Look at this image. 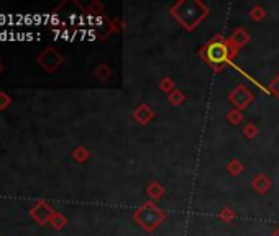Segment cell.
Returning <instances> with one entry per match:
<instances>
[{
    "mask_svg": "<svg viewBox=\"0 0 279 236\" xmlns=\"http://www.w3.org/2000/svg\"><path fill=\"white\" fill-rule=\"evenodd\" d=\"M135 218L140 221V225L146 228V230H153V228H156L161 223V220L164 218V215L153 203H146L135 213Z\"/></svg>",
    "mask_w": 279,
    "mask_h": 236,
    "instance_id": "cell-1",
    "label": "cell"
},
{
    "mask_svg": "<svg viewBox=\"0 0 279 236\" xmlns=\"http://www.w3.org/2000/svg\"><path fill=\"white\" fill-rule=\"evenodd\" d=\"M36 61H38V64L43 68V71H46V72L51 74V72H54L63 64L64 57L60 53H58L56 48L49 46L45 51H41V53L38 54V57H36Z\"/></svg>",
    "mask_w": 279,
    "mask_h": 236,
    "instance_id": "cell-2",
    "label": "cell"
},
{
    "mask_svg": "<svg viewBox=\"0 0 279 236\" xmlns=\"http://www.w3.org/2000/svg\"><path fill=\"white\" fill-rule=\"evenodd\" d=\"M181 5L184 7V10H187V17L181 20V23L184 25V28H194L199 21L205 17L207 9L201 2H181Z\"/></svg>",
    "mask_w": 279,
    "mask_h": 236,
    "instance_id": "cell-3",
    "label": "cell"
},
{
    "mask_svg": "<svg viewBox=\"0 0 279 236\" xmlns=\"http://www.w3.org/2000/svg\"><path fill=\"white\" fill-rule=\"evenodd\" d=\"M204 54L207 56V59L212 64H224L229 57V48L227 44L222 41H215V43H210L207 48H205Z\"/></svg>",
    "mask_w": 279,
    "mask_h": 236,
    "instance_id": "cell-4",
    "label": "cell"
},
{
    "mask_svg": "<svg viewBox=\"0 0 279 236\" xmlns=\"http://www.w3.org/2000/svg\"><path fill=\"white\" fill-rule=\"evenodd\" d=\"M54 210L53 206L48 205L45 200H40L38 203H36L33 209L30 210V217L36 221L38 225H46L48 221H51V218H53L54 215Z\"/></svg>",
    "mask_w": 279,
    "mask_h": 236,
    "instance_id": "cell-5",
    "label": "cell"
},
{
    "mask_svg": "<svg viewBox=\"0 0 279 236\" xmlns=\"http://www.w3.org/2000/svg\"><path fill=\"white\" fill-rule=\"evenodd\" d=\"M230 100H232L237 107L245 108V107L248 105V103H249V100H253V94L249 92L245 85H238V87L232 92Z\"/></svg>",
    "mask_w": 279,
    "mask_h": 236,
    "instance_id": "cell-6",
    "label": "cell"
},
{
    "mask_svg": "<svg viewBox=\"0 0 279 236\" xmlns=\"http://www.w3.org/2000/svg\"><path fill=\"white\" fill-rule=\"evenodd\" d=\"M49 223L53 225L54 230H61V228H64V226H66V223H68V220H66V217L63 215V213L56 212L54 215H53V218H51Z\"/></svg>",
    "mask_w": 279,
    "mask_h": 236,
    "instance_id": "cell-7",
    "label": "cell"
},
{
    "mask_svg": "<svg viewBox=\"0 0 279 236\" xmlns=\"http://www.w3.org/2000/svg\"><path fill=\"white\" fill-rule=\"evenodd\" d=\"M12 105V99L7 92H0V110H5Z\"/></svg>",
    "mask_w": 279,
    "mask_h": 236,
    "instance_id": "cell-8",
    "label": "cell"
},
{
    "mask_svg": "<svg viewBox=\"0 0 279 236\" xmlns=\"http://www.w3.org/2000/svg\"><path fill=\"white\" fill-rule=\"evenodd\" d=\"M72 156L76 158V161L82 162V161H86V158H89V153H87L84 148H77V150L72 153Z\"/></svg>",
    "mask_w": 279,
    "mask_h": 236,
    "instance_id": "cell-9",
    "label": "cell"
},
{
    "mask_svg": "<svg viewBox=\"0 0 279 236\" xmlns=\"http://www.w3.org/2000/svg\"><path fill=\"white\" fill-rule=\"evenodd\" d=\"M271 91H273L276 95H279V77H276V79H274V82L271 84Z\"/></svg>",
    "mask_w": 279,
    "mask_h": 236,
    "instance_id": "cell-10",
    "label": "cell"
},
{
    "mask_svg": "<svg viewBox=\"0 0 279 236\" xmlns=\"http://www.w3.org/2000/svg\"><path fill=\"white\" fill-rule=\"evenodd\" d=\"M5 20H7V17H4V15H0V23H4Z\"/></svg>",
    "mask_w": 279,
    "mask_h": 236,
    "instance_id": "cell-11",
    "label": "cell"
},
{
    "mask_svg": "<svg viewBox=\"0 0 279 236\" xmlns=\"http://www.w3.org/2000/svg\"><path fill=\"white\" fill-rule=\"evenodd\" d=\"M4 69H5V68H4V64H2V63H0V74H2V72H4Z\"/></svg>",
    "mask_w": 279,
    "mask_h": 236,
    "instance_id": "cell-12",
    "label": "cell"
}]
</instances>
